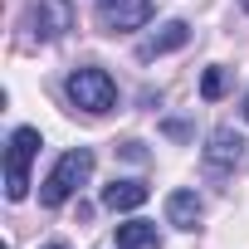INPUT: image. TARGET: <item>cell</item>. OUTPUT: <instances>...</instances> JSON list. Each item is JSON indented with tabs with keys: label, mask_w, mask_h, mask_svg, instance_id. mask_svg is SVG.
<instances>
[{
	"label": "cell",
	"mask_w": 249,
	"mask_h": 249,
	"mask_svg": "<svg viewBox=\"0 0 249 249\" xmlns=\"http://www.w3.org/2000/svg\"><path fill=\"white\" fill-rule=\"evenodd\" d=\"M244 122H249V93H244Z\"/></svg>",
	"instance_id": "cell-13"
},
{
	"label": "cell",
	"mask_w": 249,
	"mask_h": 249,
	"mask_svg": "<svg viewBox=\"0 0 249 249\" xmlns=\"http://www.w3.org/2000/svg\"><path fill=\"white\" fill-rule=\"evenodd\" d=\"M200 93L215 103V98L225 93V69H205V78H200Z\"/></svg>",
	"instance_id": "cell-11"
},
{
	"label": "cell",
	"mask_w": 249,
	"mask_h": 249,
	"mask_svg": "<svg viewBox=\"0 0 249 249\" xmlns=\"http://www.w3.org/2000/svg\"><path fill=\"white\" fill-rule=\"evenodd\" d=\"M147 181H112V186H103V205L107 210H137V205H147Z\"/></svg>",
	"instance_id": "cell-9"
},
{
	"label": "cell",
	"mask_w": 249,
	"mask_h": 249,
	"mask_svg": "<svg viewBox=\"0 0 249 249\" xmlns=\"http://www.w3.org/2000/svg\"><path fill=\"white\" fill-rule=\"evenodd\" d=\"M239 166H249V142L234 127H215L210 132V147H205V171L210 176H230Z\"/></svg>",
	"instance_id": "cell-4"
},
{
	"label": "cell",
	"mask_w": 249,
	"mask_h": 249,
	"mask_svg": "<svg viewBox=\"0 0 249 249\" xmlns=\"http://www.w3.org/2000/svg\"><path fill=\"white\" fill-rule=\"evenodd\" d=\"M49 249H64V244H49Z\"/></svg>",
	"instance_id": "cell-14"
},
{
	"label": "cell",
	"mask_w": 249,
	"mask_h": 249,
	"mask_svg": "<svg viewBox=\"0 0 249 249\" xmlns=\"http://www.w3.org/2000/svg\"><path fill=\"white\" fill-rule=\"evenodd\" d=\"M35 152H39V132H35V127H15V132H10V147H5V196H10V200H25Z\"/></svg>",
	"instance_id": "cell-2"
},
{
	"label": "cell",
	"mask_w": 249,
	"mask_h": 249,
	"mask_svg": "<svg viewBox=\"0 0 249 249\" xmlns=\"http://www.w3.org/2000/svg\"><path fill=\"white\" fill-rule=\"evenodd\" d=\"M88 176H93V152H88V147H73V152H64V157L54 161V171L44 176L39 200L54 210V205H64V200H69V196H73V191H78Z\"/></svg>",
	"instance_id": "cell-1"
},
{
	"label": "cell",
	"mask_w": 249,
	"mask_h": 249,
	"mask_svg": "<svg viewBox=\"0 0 249 249\" xmlns=\"http://www.w3.org/2000/svg\"><path fill=\"white\" fill-rule=\"evenodd\" d=\"M117 249H161V234L152 220H127L117 225Z\"/></svg>",
	"instance_id": "cell-10"
},
{
	"label": "cell",
	"mask_w": 249,
	"mask_h": 249,
	"mask_svg": "<svg viewBox=\"0 0 249 249\" xmlns=\"http://www.w3.org/2000/svg\"><path fill=\"white\" fill-rule=\"evenodd\" d=\"M69 98H73V107H83V112H107L112 103H117V83L103 73V69H73L69 73Z\"/></svg>",
	"instance_id": "cell-3"
},
{
	"label": "cell",
	"mask_w": 249,
	"mask_h": 249,
	"mask_svg": "<svg viewBox=\"0 0 249 249\" xmlns=\"http://www.w3.org/2000/svg\"><path fill=\"white\" fill-rule=\"evenodd\" d=\"M117 152L127 157V161H147V152H142V142H132V137H127V142H117Z\"/></svg>",
	"instance_id": "cell-12"
},
{
	"label": "cell",
	"mask_w": 249,
	"mask_h": 249,
	"mask_svg": "<svg viewBox=\"0 0 249 249\" xmlns=\"http://www.w3.org/2000/svg\"><path fill=\"white\" fill-rule=\"evenodd\" d=\"M191 39V25L186 20H166L161 30H152L142 44H137V59H157V54H171V49H181Z\"/></svg>",
	"instance_id": "cell-7"
},
{
	"label": "cell",
	"mask_w": 249,
	"mask_h": 249,
	"mask_svg": "<svg viewBox=\"0 0 249 249\" xmlns=\"http://www.w3.org/2000/svg\"><path fill=\"white\" fill-rule=\"evenodd\" d=\"M25 30L35 39H59V35L73 30V5L69 0H35L30 15H25Z\"/></svg>",
	"instance_id": "cell-6"
},
{
	"label": "cell",
	"mask_w": 249,
	"mask_h": 249,
	"mask_svg": "<svg viewBox=\"0 0 249 249\" xmlns=\"http://www.w3.org/2000/svg\"><path fill=\"white\" fill-rule=\"evenodd\" d=\"M200 215H205V200H200L196 191H171V200H166V220H171L176 230H196Z\"/></svg>",
	"instance_id": "cell-8"
},
{
	"label": "cell",
	"mask_w": 249,
	"mask_h": 249,
	"mask_svg": "<svg viewBox=\"0 0 249 249\" xmlns=\"http://www.w3.org/2000/svg\"><path fill=\"white\" fill-rule=\"evenodd\" d=\"M152 20V0H103L93 25L103 35H127V30H142Z\"/></svg>",
	"instance_id": "cell-5"
},
{
	"label": "cell",
	"mask_w": 249,
	"mask_h": 249,
	"mask_svg": "<svg viewBox=\"0 0 249 249\" xmlns=\"http://www.w3.org/2000/svg\"><path fill=\"white\" fill-rule=\"evenodd\" d=\"M244 10H249V0H244Z\"/></svg>",
	"instance_id": "cell-15"
}]
</instances>
